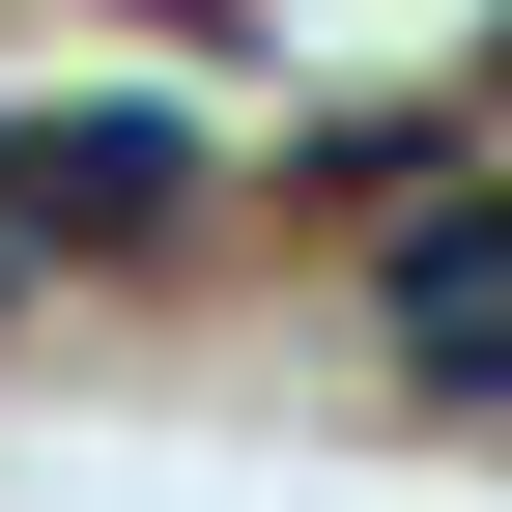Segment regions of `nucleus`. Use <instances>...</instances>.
Returning a JSON list of instances; mask_svg holds the SVG:
<instances>
[{
    "label": "nucleus",
    "instance_id": "1",
    "mask_svg": "<svg viewBox=\"0 0 512 512\" xmlns=\"http://www.w3.org/2000/svg\"><path fill=\"white\" fill-rule=\"evenodd\" d=\"M0 200H29V228H143V200H200V114H29Z\"/></svg>",
    "mask_w": 512,
    "mask_h": 512
},
{
    "label": "nucleus",
    "instance_id": "2",
    "mask_svg": "<svg viewBox=\"0 0 512 512\" xmlns=\"http://www.w3.org/2000/svg\"><path fill=\"white\" fill-rule=\"evenodd\" d=\"M399 342L427 370H512V171H456V200L399 228Z\"/></svg>",
    "mask_w": 512,
    "mask_h": 512
}]
</instances>
